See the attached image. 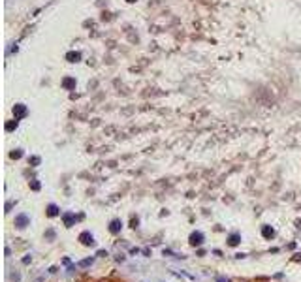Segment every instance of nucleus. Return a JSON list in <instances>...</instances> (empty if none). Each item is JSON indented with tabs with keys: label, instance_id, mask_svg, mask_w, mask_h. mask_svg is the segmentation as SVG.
<instances>
[{
	"label": "nucleus",
	"instance_id": "1",
	"mask_svg": "<svg viewBox=\"0 0 301 282\" xmlns=\"http://www.w3.org/2000/svg\"><path fill=\"white\" fill-rule=\"evenodd\" d=\"M203 239H205V237H203L202 231H194L192 235H190V245H192V246H200L203 243Z\"/></svg>",
	"mask_w": 301,
	"mask_h": 282
},
{
	"label": "nucleus",
	"instance_id": "2",
	"mask_svg": "<svg viewBox=\"0 0 301 282\" xmlns=\"http://www.w3.org/2000/svg\"><path fill=\"white\" fill-rule=\"evenodd\" d=\"M79 241L83 243V245H87V246H92V245H94V237H92L89 231H83V233H81V235H79Z\"/></svg>",
	"mask_w": 301,
	"mask_h": 282
},
{
	"label": "nucleus",
	"instance_id": "3",
	"mask_svg": "<svg viewBox=\"0 0 301 282\" xmlns=\"http://www.w3.org/2000/svg\"><path fill=\"white\" fill-rule=\"evenodd\" d=\"M27 224H28L27 215H19L17 218H15V226H17V228H27Z\"/></svg>",
	"mask_w": 301,
	"mask_h": 282
},
{
	"label": "nucleus",
	"instance_id": "4",
	"mask_svg": "<svg viewBox=\"0 0 301 282\" xmlns=\"http://www.w3.org/2000/svg\"><path fill=\"white\" fill-rule=\"evenodd\" d=\"M121 228H122V222L119 218L113 220L111 224H109V231H111V233H119V231H121Z\"/></svg>",
	"mask_w": 301,
	"mask_h": 282
},
{
	"label": "nucleus",
	"instance_id": "5",
	"mask_svg": "<svg viewBox=\"0 0 301 282\" xmlns=\"http://www.w3.org/2000/svg\"><path fill=\"white\" fill-rule=\"evenodd\" d=\"M239 241H241V235H239V233H232V235L228 237V245L230 246H237Z\"/></svg>",
	"mask_w": 301,
	"mask_h": 282
},
{
	"label": "nucleus",
	"instance_id": "6",
	"mask_svg": "<svg viewBox=\"0 0 301 282\" xmlns=\"http://www.w3.org/2000/svg\"><path fill=\"white\" fill-rule=\"evenodd\" d=\"M262 233H264V237L265 239H271L275 235V231H273V228H269V226H265L264 229H262Z\"/></svg>",
	"mask_w": 301,
	"mask_h": 282
},
{
	"label": "nucleus",
	"instance_id": "7",
	"mask_svg": "<svg viewBox=\"0 0 301 282\" xmlns=\"http://www.w3.org/2000/svg\"><path fill=\"white\" fill-rule=\"evenodd\" d=\"M47 215H49V216H57V215H59V209H57L55 205H49V209H47Z\"/></svg>",
	"mask_w": 301,
	"mask_h": 282
},
{
	"label": "nucleus",
	"instance_id": "8",
	"mask_svg": "<svg viewBox=\"0 0 301 282\" xmlns=\"http://www.w3.org/2000/svg\"><path fill=\"white\" fill-rule=\"evenodd\" d=\"M92 258H89V260H83V261H79V267H89V265H92Z\"/></svg>",
	"mask_w": 301,
	"mask_h": 282
},
{
	"label": "nucleus",
	"instance_id": "9",
	"mask_svg": "<svg viewBox=\"0 0 301 282\" xmlns=\"http://www.w3.org/2000/svg\"><path fill=\"white\" fill-rule=\"evenodd\" d=\"M64 222H66V226H72V222H73V215H64Z\"/></svg>",
	"mask_w": 301,
	"mask_h": 282
},
{
	"label": "nucleus",
	"instance_id": "10",
	"mask_svg": "<svg viewBox=\"0 0 301 282\" xmlns=\"http://www.w3.org/2000/svg\"><path fill=\"white\" fill-rule=\"evenodd\" d=\"M218 282H228V280H226V278H222V277H220V278H218Z\"/></svg>",
	"mask_w": 301,
	"mask_h": 282
}]
</instances>
